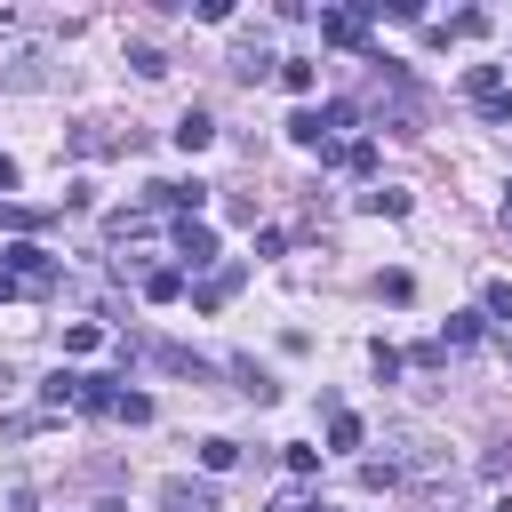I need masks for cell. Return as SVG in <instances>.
<instances>
[{
    "instance_id": "26",
    "label": "cell",
    "mask_w": 512,
    "mask_h": 512,
    "mask_svg": "<svg viewBox=\"0 0 512 512\" xmlns=\"http://www.w3.org/2000/svg\"><path fill=\"white\" fill-rule=\"evenodd\" d=\"M480 112H488V120H496V128H512V88H504V96H496V104H480Z\"/></svg>"
},
{
    "instance_id": "29",
    "label": "cell",
    "mask_w": 512,
    "mask_h": 512,
    "mask_svg": "<svg viewBox=\"0 0 512 512\" xmlns=\"http://www.w3.org/2000/svg\"><path fill=\"white\" fill-rule=\"evenodd\" d=\"M8 384H16V376H8V368H0V400H8Z\"/></svg>"
},
{
    "instance_id": "23",
    "label": "cell",
    "mask_w": 512,
    "mask_h": 512,
    "mask_svg": "<svg viewBox=\"0 0 512 512\" xmlns=\"http://www.w3.org/2000/svg\"><path fill=\"white\" fill-rule=\"evenodd\" d=\"M112 416H120V424H152V400H144V392H120V408H112Z\"/></svg>"
},
{
    "instance_id": "4",
    "label": "cell",
    "mask_w": 512,
    "mask_h": 512,
    "mask_svg": "<svg viewBox=\"0 0 512 512\" xmlns=\"http://www.w3.org/2000/svg\"><path fill=\"white\" fill-rule=\"evenodd\" d=\"M160 512H216V488L176 472V480H160Z\"/></svg>"
},
{
    "instance_id": "14",
    "label": "cell",
    "mask_w": 512,
    "mask_h": 512,
    "mask_svg": "<svg viewBox=\"0 0 512 512\" xmlns=\"http://www.w3.org/2000/svg\"><path fill=\"white\" fill-rule=\"evenodd\" d=\"M464 344H480V312H456L448 336H440V352H464Z\"/></svg>"
},
{
    "instance_id": "25",
    "label": "cell",
    "mask_w": 512,
    "mask_h": 512,
    "mask_svg": "<svg viewBox=\"0 0 512 512\" xmlns=\"http://www.w3.org/2000/svg\"><path fill=\"white\" fill-rule=\"evenodd\" d=\"M264 512H312V504H304V488H280V496H272Z\"/></svg>"
},
{
    "instance_id": "5",
    "label": "cell",
    "mask_w": 512,
    "mask_h": 512,
    "mask_svg": "<svg viewBox=\"0 0 512 512\" xmlns=\"http://www.w3.org/2000/svg\"><path fill=\"white\" fill-rule=\"evenodd\" d=\"M176 256H184L192 272H208V264H216V232H208L200 216H184V224H176Z\"/></svg>"
},
{
    "instance_id": "28",
    "label": "cell",
    "mask_w": 512,
    "mask_h": 512,
    "mask_svg": "<svg viewBox=\"0 0 512 512\" xmlns=\"http://www.w3.org/2000/svg\"><path fill=\"white\" fill-rule=\"evenodd\" d=\"M8 512H40V496H32V488H16V504H8Z\"/></svg>"
},
{
    "instance_id": "31",
    "label": "cell",
    "mask_w": 512,
    "mask_h": 512,
    "mask_svg": "<svg viewBox=\"0 0 512 512\" xmlns=\"http://www.w3.org/2000/svg\"><path fill=\"white\" fill-rule=\"evenodd\" d=\"M504 232H512V200H504Z\"/></svg>"
},
{
    "instance_id": "22",
    "label": "cell",
    "mask_w": 512,
    "mask_h": 512,
    "mask_svg": "<svg viewBox=\"0 0 512 512\" xmlns=\"http://www.w3.org/2000/svg\"><path fill=\"white\" fill-rule=\"evenodd\" d=\"M336 160H344V168H352V176H368V168H376V144H368V136H360V144H344V152H336Z\"/></svg>"
},
{
    "instance_id": "21",
    "label": "cell",
    "mask_w": 512,
    "mask_h": 512,
    "mask_svg": "<svg viewBox=\"0 0 512 512\" xmlns=\"http://www.w3.org/2000/svg\"><path fill=\"white\" fill-rule=\"evenodd\" d=\"M96 344H104L96 320H72V328H64V352H96Z\"/></svg>"
},
{
    "instance_id": "20",
    "label": "cell",
    "mask_w": 512,
    "mask_h": 512,
    "mask_svg": "<svg viewBox=\"0 0 512 512\" xmlns=\"http://www.w3.org/2000/svg\"><path fill=\"white\" fill-rule=\"evenodd\" d=\"M144 296H152V304H168V296H184V272H144Z\"/></svg>"
},
{
    "instance_id": "10",
    "label": "cell",
    "mask_w": 512,
    "mask_h": 512,
    "mask_svg": "<svg viewBox=\"0 0 512 512\" xmlns=\"http://www.w3.org/2000/svg\"><path fill=\"white\" fill-rule=\"evenodd\" d=\"M464 88H472V104H496V96H504V72H496V64H472Z\"/></svg>"
},
{
    "instance_id": "7",
    "label": "cell",
    "mask_w": 512,
    "mask_h": 512,
    "mask_svg": "<svg viewBox=\"0 0 512 512\" xmlns=\"http://www.w3.org/2000/svg\"><path fill=\"white\" fill-rule=\"evenodd\" d=\"M208 136H216V120H208V112L192 104V112L176 120V144H184V152H208Z\"/></svg>"
},
{
    "instance_id": "18",
    "label": "cell",
    "mask_w": 512,
    "mask_h": 512,
    "mask_svg": "<svg viewBox=\"0 0 512 512\" xmlns=\"http://www.w3.org/2000/svg\"><path fill=\"white\" fill-rule=\"evenodd\" d=\"M448 32H456V40H480V32H488V16H480V8H456V16H448ZM448 32H440V40H448Z\"/></svg>"
},
{
    "instance_id": "24",
    "label": "cell",
    "mask_w": 512,
    "mask_h": 512,
    "mask_svg": "<svg viewBox=\"0 0 512 512\" xmlns=\"http://www.w3.org/2000/svg\"><path fill=\"white\" fill-rule=\"evenodd\" d=\"M400 472H392V456H376V464H360V488H392Z\"/></svg>"
},
{
    "instance_id": "9",
    "label": "cell",
    "mask_w": 512,
    "mask_h": 512,
    "mask_svg": "<svg viewBox=\"0 0 512 512\" xmlns=\"http://www.w3.org/2000/svg\"><path fill=\"white\" fill-rule=\"evenodd\" d=\"M272 64H280V56H272V48H264V40H248V48H240V56H232V72H240V80H264V72H272Z\"/></svg>"
},
{
    "instance_id": "30",
    "label": "cell",
    "mask_w": 512,
    "mask_h": 512,
    "mask_svg": "<svg viewBox=\"0 0 512 512\" xmlns=\"http://www.w3.org/2000/svg\"><path fill=\"white\" fill-rule=\"evenodd\" d=\"M488 512H512V496H496V504H488Z\"/></svg>"
},
{
    "instance_id": "27",
    "label": "cell",
    "mask_w": 512,
    "mask_h": 512,
    "mask_svg": "<svg viewBox=\"0 0 512 512\" xmlns=\"http://www.w3.org/2000/svg\"><path fill=\"white\" fill-rule=\"evenodd\" d=\"M16 176H24V168H16L8 152H0V192H16Z\"/></svg>"
},
{
    "instance_id": "1",
    "label": "cell",
    "mask_w": 512,
    "mask_h": 512,
    "mask_svg": "<svg viewBox=\"0 0 512 512\" xmlns=\"http://www.w3.org/2000/svg\"><path fill=\"white\" fill-rule=\"evenodd\" d=\"M336 128H352V104L344 96H328V104H304L296 120H288V136L304 144V152H320V160H336L344 144H336Z\"/></svg>"
},
{
    "instance_id": "3",
    "label": "cell",
    "mask_w": 512,
    "mask_h": 512,
    "mask_svg": "<svg viewBox=\"0 0 512 512\" xmlns=\"http://www.w3.org/2000/svg\"><path fill=\"white\" fill-rule=\"evenodd\" d=\"M368 16H376V0H360V8H328V16H320V40H328V48H360V40H368Z\"/></svg>"
},
{
    "instance_id": "19",
    "label": "cell",
    "mask_w": 512,
    "mask_h": 512,
    "mask_svg": "<svg viewBox=\"0 0 512 512\" xmlns=\"http://www.w3.org/2000/svg\"><path fill=\"white\" fill-rule=\"evenodd\" d=\"M128 64H136V72H144V80H160V72H168V56H160V48H152V40H136V48H128Z\"/></svg>"
},
{
    "instance_id": "16",
    "label": "cell",
    "mask_w": 512,
    "mask_h": 512,
    "mask_svg": "<svg viewBox=\"0 0 512 512\" xmlns=\"http://www.w3.org/2000/svg\"><path fill=\"white\" fill-rule=\"evenodd\" d=\"M480 320H512V280H488L480 288Z\"/></svg>"
},
{
    "instance_id": "6",
    "label": "cell",
    "mask_w": 512,
    "mask_h": 512,
    "mask_svg": "<svg viewBox=\"0 0 512 512\" xmlns=\"http://www.w3.org/2000/svg\"><path fill=\"white\" fill-rule=\"evenodd\" d=\"M152 360H160L168 376H192V384H208V360H192L184 344H152Z\"/></svg>"
},
{
    "instance_id": "2",
    "label": "cell",
    "mask_w": 512,
    "mask_h": 512,
    "mask_svg": "<svg viewBox=\"0 0 512 512\" xmlns=\"http://www.w3.org/2000/svg\"><path fill=\"white\" fill-rule=\"evenodd\" d=\"M0 256H8V280H16V288H32V296H40V288H56V256H48V248L16 240V248H0Z\"/></svg>"
},
{
    "instance_id": "13",
    "label": "cell",
    "mask_w": 512,
    "mask_h": 512,
    "mask_svg": "<svg viewBox=\"0 0 512 512\" xmlns=\"http://www.w3.org/2000/svg\"><path fill=\"white\" fill-rule=\"evenodd\" d=\"M360 208H368V216H408V192H392V184H376V192H360Z\"/></svg>"
},
{
    "instance_id": "17",
    "label": "cell",
    "mask_w": 512,
    "mask_h": 512,
    "mask_svg": "<svg viewBox=\"0 0 512 512\" xmlns=\"http://www.w3.org/2000/svg\"><path fill=\"white\" fill-rule=\"evenodd\" d=\"M312 80H320V72H312L304 56H280V88H296V96H312Z\"/></svg>"
},
{
    "instance_id": "12",
    "label": "cell",
    "mask_w": 512,
    "mask_h": 512,
    "mask_svg": "<svg viewBox=\"0 0 512 512\" xmlns=\"http://www.w3.org/2000/svg\"><path fill=\"white\" fill-rule=\"evenodd\" d=\"M360 440H368V424H360L352 408H336V416H328V448H360Z\"/></svg>"
},
{
    "instance_id": "15",
    "label": "cell",
    "mask_w": 512,
    "mask_h": 512,
    "mask_svg": "<svg viewBox=\"0 0 512 512\" xmlns=\"http://www.w3.org/2000/svg\"><path fill=\"white\" fill-rule=\"evenodd\" d=\"M200 464H208V472H232V464H240V440H224V432L200 440Z\"/></svg>"
},
{
    "instance_id": "8",
    "label": "cell",
    "mask_w": 512,
    "mask_h": 512,
    "mask_svg": "<svg viewBox=\"0 0 512 512\" xmlns=\"http://www.w3.org/2000/svg\"><path fill=\"white\" fill-rule=\"evenodd\" d=\"M232 288H240V264H224V272H208V280H200V296H192V304H200V312H216V304H224V296H232Z\"/></svg>"
},
{
    "instance_id": "11",
    "label": "cell",
    "mask_w": 512,
    "mask_h": 512,
    "mask_svg": "<svg viewBox=\"0 0 512 512\" xmlns=\"http://www.w3.org/2000/svg\"><path fill=\"white\" fill-rule=\"evenodd\" d=\"M232 376H240V392H248V400H256V408H264V400H272V392H280V384H272V376H264V368H256V360H232Z\"/></svg>"
}]
</instances>
